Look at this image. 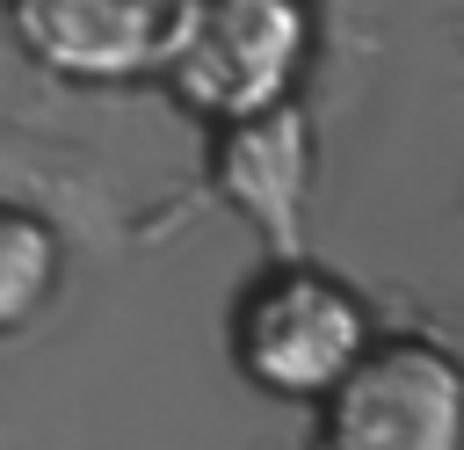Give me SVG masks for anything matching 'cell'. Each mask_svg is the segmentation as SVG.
Wrapping results in <instances>:
<instances>
[{
    "label": "cell",
    "mask_w": 464,
    "mask_h": 450,
    "mask_svg": "<svg viewBox=\"0 0 464 450\" xmlns=\"http://www.w3.org/2000/svg\"><path fill=\"white\" fill-rule=\"evenodd\" d=\"M312 0H188L160 80L210 123L276 109L312 65Z\"/></svg>",
    "instance_id": "6da1fadb"
},
{
    "label": "cell",
    "mask_w": 464,
    "mask_h": 450,
    "mask_svg": "<svg viewBox=\"0 0 464 450\" xmlns=\"http://www.w3.org/2000/svg\"><path fill=\"white\" fill-rule=\"evenodd\" d=\"M370 341V312L348 283L312 261H268L232 305V363L268 399H319Z\"/></svg>",
    "instance_id": "7a4b0ae2"
},
{
    "label": "cell",
    "mask_w": 464,
    "mask_h": 450,
    "mask_svg": "<svg viewBox=\"0 0 464 450\" xmlns=\"http://www.w3.org/2000/svg\"><path fill=\"white\" fill-rule=\"evenodd\" d=\"M319 450H464V363L420 334H370L319 392Z\"/></svg>",
    "instance_id": "3957f363"
},
{
    "label": "cell",
    "mask_w": 464,
    "mask_h": 450,
    "mask_svg": "<svg viewBox=\"0 0 464 450\" xmlns=\"http://www.w3.org/2000/svg\"><path fill=\"white\" fill-rule=\"evenodd\" d=\"M188 0H7L14 44L58 80H145L167 65Z\"/></svg>",
    "instance_id": "277c9868"
},
{
    "label": "cell",
    "mask_w": 464,
    "mask_h": 450,
    "mask_svg": "<svg viewBox=\"0 0 464 450\" xmlns=\"http://www.w3.org/2000/svg\"><path fill=\"white\" fill-rule=\"evenodd\" d=\"M210 181L218 196L261 232L268 261H304V189H312V123L290 102L254 109L218 123L210 145Z\"/></svg>",
    "instance_id": "5b68a950"
},
{
    "label": "cell",
    "mask_w": 464,
    "mask_h": 450,
    "mask_svg": "<svg viewBox=\"0 0 464 450\" xmlns=\"http://www.w3.org/2000/svg\"><path fill=\"white\" fill-rule=\"evenodd\" d=\"M58 269H65V254H58V232H51L36 210H22V203H0V334L29 327V319L51 305V290H58Z\"/></svg>",
    "instance_id": "8992f818"
}]
</instances>
